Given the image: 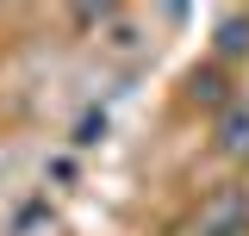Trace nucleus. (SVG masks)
Instances as JSON below:
<instances>
[{
	"label": "nucleus",
	"mask_w": 249,
	"mask_h": 236,
	"mask_svg": "<svg viewBox=\"0 0 249 236\" xmlns=\"http://www.w3.org/2000/svg\"><path fill=\"white\" fill-rule=\"evenodd\" d=\"M199 236H243L249 230V193L243 186H224V193H212L206 205H199V224H193Z\"/></svg>",
	"instance_id": "nucleus-1"
},
{
	"label": "nucleus",
	"mask_w": 249,
	"mask_h": 236,
	"mask_svg": "<svg viewBox=\"0 0 249 236\" xmlns=\"http://www.w3.org/2000/svg\"><path fill=\"white\" fill-rule=\"evenodd\" d=\"M218 149L224 155H249V100H231L218 118Z\"/></svg>",
	"instance_id": "nucleus-2"
},
{
	"label": "nucleus",
	"mask_w": 249,
	"mask_h": 236,
	"mask_svg": "<svg viewBox=\"0 0 249 236\" xmlns=\"http://www.w3.org/2000/svg\"><path fill=\"white\" fill-rule=\"evenodd\" d=\"M243 50H249V19L231 13V19L218 25V56H243Z\"/></svg>",
	"instance_id": "nucleus-3"
},
{
	"label": "nucleus",
	"mask_w": 249,
	"mask_h": 236,
	"mask_svg": "<svg viewBox=\"0 0 249 236\" xmlns=\"http://www.w3.org/2000/svg\"><path fill=\"white\" fill-rule=\"evenodd\" d=\"M193 100H218V75H193Z\"/></svg>",
	"instance_id": "nucleus-4"
}]
</instances>
